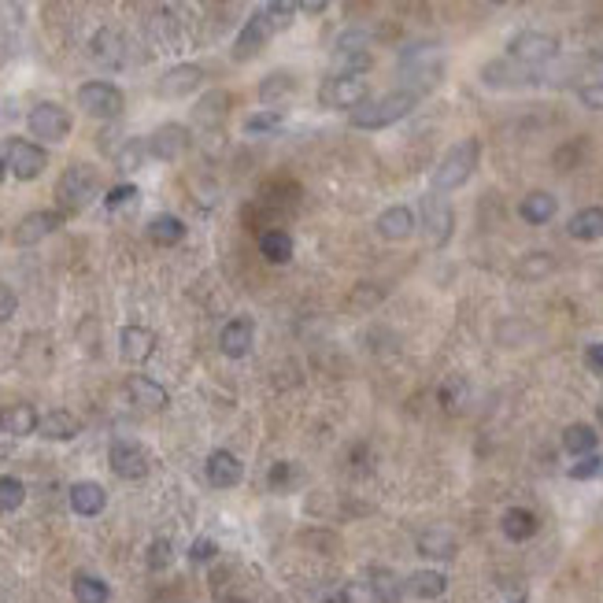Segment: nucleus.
I'll return each instance as SVG.
<instances>
[{
    "mask_svg": "<svg viewBox=\"0 0 603 603\" xmlns=\"http://www.w3.org/2000/svg\"><path fill=\"white\" fill-rule=\"evenodd\" d=\"M418 100H422V89L404 85V89H393V93H385L378 100H367L363 108H355L348 115V123L355 130H385V127L400 123V118H407L418 108Z\"/></svg>",
    "mask_w": 603,
    "mask_h": 603,
    "instance_id": "f257e3e1",
    "label": "nucleus"
},
{
    "mask_svg": "<svg viewBox=\"0 0 603 603\" xmlns=\"http://www.w3.org/2000/svg\"><path fill=\"white\" fill-rule=\"evenodd\" d=\"M477 156H481V144L477 137H463L456 141L444 153V160L433 170V193H451V189H463L470 182V174L477 170Z\"/></svg>",
    "mask_w": 603,
    "mask_h": 603,
    "instance_id": "f03ea898",
    "label": "nucleus"
},
{
    "mask_svg": "<svg viewBox=\"0 0 603 603\" xmlns=\"http://www.w3.org/2000/svg\"><path fill=\"white\" fill-rule=\"evenodd\" d=\"M97 189H100V174H97V167H89V163H71L64 174H59V182H56L59 211H64V215H78V211H82L89 200H97Z\"/></svg>",
    "mask_w": 603,
    "mask_h": 603,
    "instance_id": "7ed1b4c3",
    "label": "nucleus"
},
{
    "mask_svg": "<svg viewBox=\"0 0 603 603\" xmlns=\"http://www.w3.org/2000/svg\"><path fill=\"white\" fill-rule=\"evenodd\" d=\"M507 56L519 59V64H526V67H540V64H548V59L559 56V38L545 34V30H522V34L511 38Z\"/></svg>",
    "mask_w": 603,
    "mask_h": 603,
    "instance_id": "20e7f679",
    "label": "nucleus"
},
{
    "mask_svg": "<svg viewBox=\"0 0 603 603\" xmlns=\"http://www.w3.org/2000/svg\"><path fill=\"white\" fill-rule=\"evenodd\" d=\"M481 82H485L489 89H522V85H537L540 71L519 64V59H511V56H500V59H489V64L481 67Z\"/></svg>",
    "mask_w": 603,
    "mask_h": 603,
    "instance_id": "39448f33",
    "label": "nucleus"
},
{
    "mask_svg": "<svg viewBox=\"0 0 603 603\" xmlns=\"http://www.w3.org/2000/svg\"><path fill=\"white\" fill-rule=\"evenodd\" d=\"M123 93H118V85L111 82H85L78 89V108L93 118H118L123 115Z\"/></svg>",
    "mask_w": 603,
    "mask_h": 603,
    "instance_id": "423d86ee",
    "label": "nucleus"
},
{
    "mask_svg": "<svg viewBox=\"0 0 603 603\" xmlns=\"http://www.w3.org/2000/svg\"><path fill=\"white\" fill-rule=\"evenodd\" d=\"M26 127L38 141H64L71 134V111L45 100V104H38L34 111L26 115Z\"/></svg>",
    "mask_w": 603,
    "mask_h": 603,
    "instance_id": "0eeeda50",
    "label": "nucleus"
},
{
    "mask_svg": "<svg viewBox=\"0 0 603 603\" xmlns=\"http://www.w3.org/2000/svg\"><path fill=\"white\" fill-rule=\"evenodd\" d=\"M48 167V153L34 141L12 137L8 141V174H15L19 182H34V178Z\"/></svg>",
    "mask_w": 603,
    "mask_h": 603,
    "instance_id": "6e6552de",
    "label": "nucleus"
},
{
    "mask_svg": "<svg viewBox=\"0 0 603 603\" xmlns=\"http://www.w3.org/2000/svg\"><path fill=\"white\" fill-rule=\"evenodd\" d=\"M367 82L363 78H329L322 85V104L326 108H337V111H355L367 104Z\"/></svg>",
    "mask_w": 603,
    "mask_h": 603,
    "instance_id": "1a4fd4ad",
    "label": "nucleus"
},
{
    "mask_svg": "<svg viewBox=\"0 0 603 603\" xmlns=\"http://www.w3.org/2000/svg\"><path fill=\"white\" fill-rule=\"evenodd\" d=\"M108 463L123 481H141L148 474V451L134 441H115L108 451Z\"/></svg>",
    "mask_w": 603,
    "mask_h": 603,
    "instance_id": "9d476101",
    "label": "nucleus"
},
{
    "mask_svg": "<svg viewBox=\"0 0 603 603\" xmlns=\"http://www.w3.org/2000/svg\"><path fill=\"white\" fill-rule=\"evenodd\" d=\"M64 219H67L64 211H30L26 219H19L12 240L22 249H30V245H38V240H45L48 233H56L59 226H64Z\"/></svg>",
    "mask_w": 603,
    "mask_h": 603,
    "instance_id": "9b49d317",
    "label": "nucleus"
},
{
    "mask_svg": "<svg viewBox=\"0 0 603 603\" xmlns=\"http://www.w3.org/2000/svg\"><path fill=\"white\" fill-rule=\"evenodd\" d=\"M270 38H275V26H270L267 12L259 8L245 26H240V34H237V41H233V59H237V64H245V59H252Z\"/></svg>",
    "mask_w": 603,
    "mask_h": 603,
    "instance_id": "f8f14e48",
    "label": "nucleus"
},
{
    "mask_svg": "<svg viewBox=\"0 0 603 603\" xmlns=\"http://www.w3.org/2000/svg\"><path fill=\"white\" fill-rule=\"evenodd\" d=\"M422 226H426V237H430V245H448V237H451V230H456V215H451V207H448V200H441V197H426L422 200Z\"/></svg>",
    "mask_w": 603,
    "mask_h": 603,
    "instance_id": "ddd939ff",
    "label": "nucleus"
},
{
    "mask_svg": "<svg viewBox=\"0 0 603 603\" xmlns=\"http://www.w3.org/2000/svg\"><path fill=\"white\" fill-rule=\"evenodd\" d=\"M200 82H204V67H200V64H178V67H170V71L160 78L156 97H163V100L189 97V93H197V89H200Z\"/></svg>",
    "mask_w": 603,
    "mask_h": 603,
    "instance_id": "4468645a",
    "label": "nucleus"
},
{
    "mask_svg": "<svg viewBox=\"0 0 603 603\" xmlns=\"http://www.w3.org/2000/svg\"><path fill=\"white\" fill-rule=\"evenodd\" d=\"M186 148H189V130L182 123H167V127H160L153 137H148V156L163 160V163L186 156Z\"/></svg>",
    "mask_w": 603,
    "mask_h": 603,
    "instance_id": "2eb2a0df",
    "label": "nucleus"
},
{
    "mask_svg": "<svg viewBox=\"0 0 603 603\" xmlns=\"http://www.w3.org/2000/svg\"><path fill=\"white\" fill-rule=\"evenodd\" d=\"M204 470H207V481L215 489H233L240 477H245V467H240V459L233 456V451H226V448H215L207 456V463H204Z\"/></svg>",
    "mask_w": 603,
    "mask_h": 603,
    "instance_id": "dca6fc26",
    "label": "nucleus"
},
{
    "mask_svg": "<svg viewBox=\"0 0 603 603\" xmlns=\"http://www.w3.org/2000/svg\"><path fill=\"white\" fill-rule=\"evenodd\" d=\"M252 341H256L252 319H230V322L223 326V334H219V348H223V355H230V359H245L249 348H252Z\"/></svg>",
    "mask_w": 603,
    "mask_h": 603,
    "instance_id": "f3484780",
    "label": "nucleus"
},
{
    "mask_svg": "<svg viewBox=\"0 0 603 603\" xmlns=\"http://www.w3.org/2000/svg\"><path fill=\"white\" fill-rule=\"evenodd\" d=\"M118 352H123L127 363H144V359L156 352V334L148 326H123V334H118Z\"/></svg>",
    "mask_w": 603,
    "mask_h": 603,
    "instance_id": "a211bd4d",
    "label": "nucleus"
},
{
    "mask_svg": "<svg viewBox=\"0 0 603 603\" xmlns=\"http://www.w3.org/2000/svg\"><path fill=\"white\" fill-rule=\"evenodd\" d=\"M104 507H108L104 485H97V481H74V485H71V511H74V515L93 519V515H100Z\"/></svg>",
    "mask_w": 603,
    "mask_h": 603,
    "instance_id": "6ab92c4d",
    "label": "nucleus"
},
{
    "mask_svg": "<svg viewBox=\"0 0 603 603\" xmlns=\"http://www.w3.org/2000/svg\"><path fill=\"white\" fill-rule=\"evenodd\" d=\"M415 230V211L404 207V204H393V207H385L381 215H378V233L385 240H407Z\"/></svg>",
    "mask_w": 603,
    "mask_h": 603,
    "instance_id": "aec40b11",
    "label": "nucleus"
},
{
    "mask_svg": "<svg viewBox=\"0 0 603 603\" xmlns=\"http://www.w3.org/2000/svg\"><path fill=\"white\" fill-rule=\"evenodd\" d=\"M38 433H41L45 441H74V437L82 433V422H78L71 411L56 407V411L41 415V422H38Z\"/></svg>",
    "mask_w": 603,
    "mask_h": 603,
    "instance_id": "412c9836",
    "label": "nucleus"
},
{
    "mask_svg": "<svg viewBox=\"0 0 603 603\" xmlns=\"http://www.w3.org/2000/svg\"><path fill=\"white\" fill-rule=\"evenodd\" d=\"M127 393H130V400H134L137 407H144V411H163V407H167V389H163L160 381H153V378H144V374H134V378L127 381Z\"/></svg>",
    "mask_w": 603,
    "mask_h": 603,
    "instance_id": "4be33fe9",
    "label": "nucleus"
},
{
    "mask_svg": "<svg viewBox=\"0 0 603 603\" xmlns=\"http://www.w3.org/2000/svg\"><path fill=\"white\" fill-rule=\"evenodd\" d=\"M38 422L41 415L30 407V404H12L0 411V430H4L8 437H30V433H38Z\"/></svg>",
    "mask_w": 603,
    "mask_h": 603,
    "instance_id": "5701e85b",
    "label": "nucleus"
},
{
    "mask_svg": "<svg viewBox=\"0 0 603 603\" xmlns=\"http://www.w3.org/2000/svg\"><path fill=\"white\" fill-rule=\"evenodd\" d=\"M415 548H418L422 559H451V555H456V537H451L448 529H441V526H430V529L418 533Z\"/></svg>",
    "mask_w": 603,
    "mask_h": 603,
    "instance_id": "b1692460",
    "label": "nucleus"
},
{
    "mask_svg": "<svg viewBox=\"0 0 603 603\" xmlns=\"http://www.w3.org/2000/svg\"><path fill=\"white\" fill-rule=\"evenodd\" d=\"M371 67H374L371 48H345L334 52V74L329 78H363Z\"/></svg>",
    "mask_w": 603,
    "mask_h": 603,
    "instance_id": "393cba45",
    "label": "nucleus"
},
{
    "mask_svg": "<svg viewBox=\"0 0 603 603\" xmlns=\"http://www.w3.org/2000/svg\"><path fill=\"white\" fill-rule=\"evenodd\" d=\"M555 197L552 193H545V189H533V193H526L522 197V204H519V215L529 223V226H545V223H552V215H555Z\"/></svg>",
    "mask_w": 603,
    "mask_h": 603,
    "instance_id": "a878e982",
    "label": "nucleus"
},
{
    "mask_svg": "<svg viewBox=\"0 0 603 603\" xmlns=\"http://www.w3.org/2000/svg\"><path fill=\"white\" fill-rule=\"evenodd\" d=\"M537 515L533 511H526V507H507L503 511V519H500V529H503V537L507 540H515V545H522V540H529L533 533H537Z\"/></svg>",
    "mask_w": 603,
    "mask_h": 603,
    "instance_id": "bb28decb",
    "label": "nucleus"
},
{
    "mask_svg": "<svg viewBox=\"0 0 603 603\" xmlns=\"http://www.w3.org/2000/svg\"><path fill=\"white\" fill-rule=\"evenodd\" d=\"M596 444H599V433L589 426V422H574V426L563 430V448H566L574 459L596 456Z\"/></svg>",
    "mask_w": 603,
    "mask_h": 603,
    "instance_id": "cd10ccee",
    "label": "nucleus"
},
{
    "mask_svg": "<svg viewBox=\"0 0 603 603\" xmlns=\"http://www.w3.org/2000/svg\"><path fill=\"white\" fill-rule=\"evenodd\" d=\"M444 589H448V578L441 570H415L404 581V592L415 599H437V596H444Z\"/></svg>",
    "mask_w": 603,
    "mask_h": 603,
    "instance_id": "c85d7f7f",
    "label": "nucleus"
},
{
    "mask_svg": "<svg viewBox=\"0 0 603 603\" xmlns=\"http://www.w3.org/2000/svg\"><path fill=\"white\" fill-rule=\"evenodd\" d=\"M574 240H599L603 237V207H581L574 219L566 223Z\"/></svg>",
    "mask_w": 603,
    "mask_h": 603,
    "instance_id": "c756f323",
    "label": "nucleus"
},
{
    "mask_svg": "<svg viewBox=\"0 0 603 603\" xmlns=\"http://www.w3.org/2000/svg\"><path fill=\"white\" fill-rule=\"evenodd\" d=\"M182 237H186V223L178 219V215H156L153 223H148V240H153V245H160V249L178 245Z\"/></svg>",
    "mask_w": 603,
    "mask_h": 603,
    "instance_id": "7c9ffc66",
    "label": "nucleus"
},
{
    "mask_svg": "<svg viewBox=\"0 0 603 603\" xmlns=\"http://www.w3.org/2000/svg\"><path fill=\"white\" fill-rule=\"evenodd\" d=\"M259 256L267 263H289L293 259V237L285 230H267L259 233Z\"/></svg>",
    "mask_w": 603,
    "mask_h": 603,
    "instance_id": "2f4dec72",
    "label": "nucleus"
},
{
    "mask_svg": "<svg viewBox=\"0 0 603 603\" xmlns=\"http://www.w3.org/2000/svg\"><path fill=\"white\" fill-rule=\"evenodd\" d=\"M371 589H374L378 603H400V596H404V581L393 574V570H385V566L371 570Z\"/></svg>",
    "mask_w": 603,
    "mask_h": 603,
    "instance_id": "473e14b6",
    "label": "nucleus"
},
{
    "mask_svg": "<svg viewBox=\"0 0 603 603\" xmlns=\"http://www.w3.org/2000/svg\"><path fill=\"white\" fill-rule=\"evenodd\" d=\"M293 93H296V78L285 74V71L267 74L263 85H259V100H263V104H275L278 97H293Z\"/></svg>",
    "mask_w": 603,
    "mask_h": 603,
    "instance_id": "72a5a7b5",
    "label": "nucleus"
},
{
    "mask_svg": "<svg viewBox=\"0 0 603 603\" xmlns=\"http://www.w3.org/2000/svg\"><path fill=\"white\" fill-rule=\"evenodd\" d=\"M118 52H123V38H118V30H100V34L93 38V56L100 59V64H123Z\"/></svg>",
    "mask_w": 603,
    "mask_h": 603,
    "instance_id": "f704fd0d",
    "label": "nucleus"
},
{
    "mask_svg": "<svg viewBox=\"0 0 603 603\" xmlns=\"http://www.w3.org/2000/svg\"><path fill=\"white\" fill-rule=\"evenodd\" d=\"M108 585L100 581V578H93V574H78L74 578V599L78 603H108Z\"/></svg>",
    "mask_w": 603,
    "mask_h": 603,
    "instance_id": "c9c22d12",
    "label": "nucleus"
},
{
    "mask_svg": "<svg viewBox=\"0 0 603 603\" xmlns=\"http://www.w3.org/2000/svg\"><path fill=\"white\" fill-rule=\"evenodd\" d=\"M144 156H148V141H144V137H130V141L115 153V167H118V170H137V167L144 163Z\"/></svg>",
    "mask_w": 603,
    "mask_h": 603,
    "instance_id": "e433bc0d",
    "label": "nucleus"
},
{
    "mask_svg": "<svg viewBox=\"0 0 603 603\" xmlns=\"http://www.w3.org/2000/svg\"><path fill=\"white\" fill-rule=\"evenodd\" d=\"M22 500H26V485H22V481L12 477V474H0V511L12 515V511L22 507Z\"/></svg>",
    "mask_w": 603,
    "mask_h": 603,
    "instance_id": "4c0bfd02",
    "label": "nucleus"
},
{
    "mask_svg": "<svg viewBox=\"0 0 603 603\" xmlns=\"http://www.w3.org/2000/svg\"><path fill=\"white\" fill-rule=\"evenodd\" d=\"M552 256L548 252H529L522 263H519V275L522 278H545V275H552Z\"/></svg>",
    "mask_w": 603,
    "mask_h": 603,
    "instance_id": "58836bf2",
    "label": "nucleus"
},
{
    "mask_svg": "<svg viewBox=\"0 0 603 603\" xmlns=\"http://www.w3.org/2000/svg\"><path fill=\"white\" fill-rule=\"evenodd\" d=\"M263 12H267V19H270V26H275V34H278V30L293 26V15L300 12V4H285V0H270V4H263Z\"/></svg>",
    "mask_w": 603,
    "mask_h": 603,
    "instance_id": "ea45409f",
    "label": "nucleus"
},
{
    "mask_svg": "<svg viewBox=\"0 0 603 603\" xmlns=\"http://www.w3.org/2000/svg\"><path fill=\"white\" fill-rule=\"evenodd\" d=\"M170 559H174V545L167 537H160V540H153V545H148V570H167L170 566Z\"/></svg>",
    "mask_w": 603,
    "mask_h": 603,
    "instance_id": "a19ab883",
    "label": "nucleus"
},
{
    "mask_svg": "<svg viewBox=\"0 0 603 603\" xmlns=\"http://www.w3.org/2000/svg\"><path fill=\"white\" fill-rule=\"evenodd\" d=\"M282 127V111H256L245 118V134H270Z\"/></svg>",
    "mask_w": 603,
    "mask_h": 603,
    "instance_id": "79ce46f5",
    "label": "nucleus"
},
{
    "mask_svg": "<svg viewBox=\"0 0 603 603\" xmlns=\"http://www.w3.org/2000/svg\"><path fill=\"white\" fill-rule=\"evenodd\" d=\"M137 197H141V193H137V186L123 182V186H115V189H108V193H104V207H108V211H118V207L134 204Z\"/></svg>",
    "mask_w": 603,
    "mask_h": 603,
    "instance_id": "37998d69",
    "label": "nucleus"
},
{
    "mask_svg": "<svg viewBox=\"0 0 603 603\" xmlns=\"http://www.w3.org/2000/svg\"><path fill=\"white\" fill-rule=\"evenodd\" d=\"M603 474V459L599 456H585V459H578L574 467H570V477L574 481H589V477H599Z\"/></svg>",
    "mask_w": 603,
    "mask_h": 603,
    "instance_id": "c03bdc74",
    "label": "nucleus"
},
{
    "mask_svg": "<svg viewBox=\"0 0 603 603\" xmlns=\"http://www.w3.org/2000/svg\"><path fill=\"white\" fill-rule=\"evenodd\" d=\"M219 555V545L211 537H200V540H193V548H189V559L193 563H211Z\"/></svg>",
    "mask_w": 603,
    "mask_h": 603,
    "instance_id": "a18cd8bd",
    "label": "nucleus"
},
{
    "mask_svg": "<svg viewBox=\"0 0 603 603\" xmlns=\"http://www.w3.org/2000/svg\"><path fill=\"white\" fill-rule=\"evenodd\" d=\"M578 97H581V104H585V108H592V111H603V82L581 85V89H578Z\"/></svg>",
    "mask_w": 603,
    "mask_h": 603,
    "instance_id": "49530a36",
    "label": "nucleus"
},
{
    "mask_svg": "<svg viewBox=\"0 0 603 603\" xmlns=\"http://www.w3.org/2000/svg\"><path fill=\"white\" fill-rule=\"evenodd\" d=\"M296 481V467L293 463H275V470H270V485L275 489H289Z\"/></svg>",
    "mask_w": 603,
    "mask_h": 603,
    "instance_id": "de8ad7c7",
    "label": "nucleus"
},
{
    "mask_svg": "<svg viewBox=\"0 0 603 603\" xmlns=\"http://www.w3.org/2000/svg\"><path fill=\"white\" fill-rule=\"evenodd\" d=\"M15 308H19V296H15V289L0 282V322H8V319L15 315Z\"/></svg>",
    "mask_w": 603,
    "mask_h": 603,
    "instance_id": "09e8293b",
    "label": "nucleus"
},
{
    "mask_svg": "<svg viewBox=\"0 0 603 603\" xmlns=\"http://www.w3.org/2000/svg\"><path fill=\"white\" fill-rule=\"evenodd\" d=\"M585 367L592 374H603V345H589L585 348Z\"/></svg>",
    "mask_w": 603,
    "mask_h": 603,
    "instance_id": "8fccbe9b",
    "label": "nucleus"
},
{
    "mask_svg": "<svg viewBox=\"0 0 603 603\" xmlns=\"http://www.w3.org/2000/svg\"><path fill=\"white\" fill-rule=\"evenodd\" d=\"M345 48H371V41H367V34H345L337 41V52H345Z\"/></svg>",
    "mask_w": 603,
    "mask_h": 603,
    "instance_id": "3c124183",
    "label": "nucleus"
},
{
    "mask_svg": "<svg viewBox=\"0 0 603 603\" xmlns=\"http://www.w3.org/2000/svg\"><path fill=\"white\" fill-rule=\"evenodd\" d=\"M8 174V141H0V182H4Z\"/></svg>",
    "mask_w": 603,
    "mask_h": 603,
    "instance_id": "603ef678",
    "label": "nucleus"
},
{
    "mask_svg": "<svg viewBox=\"0 0 603 603\" xmlns=\"http://www.w3.org/2000/svg\"><path fill=\"white\" fill-rule=\"evenodd\" d=\"M300 12H308V15H319V12H326V4H322V0H315V4H300Z\"/></svg>",
    "mask_w": 603,
    "mask_h": 603,
    "instance_id": "864d4df0",
    "label": "nucleus"
},
{
    "mask_svg": "<svg viewBox=\"0 0 603 603\" xmlns=\"http://www.w3.org/2000/svg\"><path fill=\"white\" fill-rule=\"evenodd\" d=\"M219 603H245V599H240V596H230V592H226V596H219Z\"/></svg>",
    "mask_w": 603,
    "mask_h": 603,
    "instance_id": "5fc2aeb1",
    "label": "nucleus"
},
{
    "mask_svg": "<svg viewBox=\"0 0 603 603\" xmlns=\"http://www.w3.org/2000/svg\"><path fill=\"white\" fill-rule=\"evenodd\" d=\"M515 603H526V596H519V599H515Z\"/></svg>",
    "mask_w": 603,
    "mask_h": 603,
    "instance_id": "6e6d98bb",
    "label": "nucleus"
},
{
    "mask_svg": "<svg viewBox=\"0 0 603 603\" xmlns=\"http://www.w3.org/2000/svg\"><path fill=\"white\" fill-rule=\"evenodd\" d=\"M599 422H603V404H599Z\"/></svg>",
    "mask_w": 603,
    "mask_h": 603,
    "instance_id": "4d7b16f0",
    "label": "nucleus"
}]
</instances>
